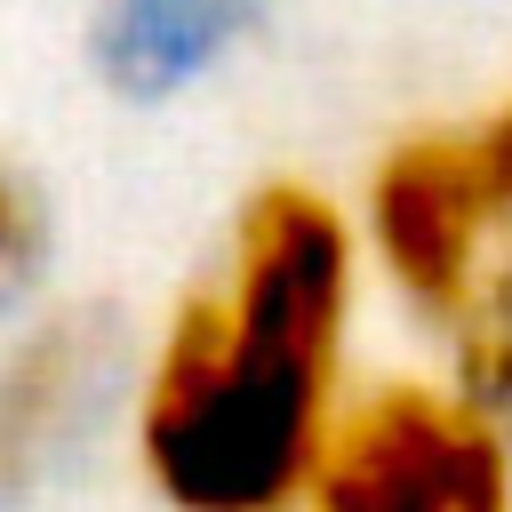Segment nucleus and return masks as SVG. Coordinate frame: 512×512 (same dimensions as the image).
<instances>
[{"instance_id": "obj_1", "label": "nucleus", "mask_w": 512, "mask_h": 512, "mask_svg": "<svg viewBox=\"0 0 512 512\" xmlns=\"http://www.w3.org/2000/svg\"><path fill=\"white\" fill-rule=\"evenodd\" d=\"M360 240L312 184H264L136 376V464L168 512H296L352 400Z\"/></svg>"}, {"instance_id": "obj_2", "label": "nucleus", "mask_w": 512, "mask_h": 512, "mask_svg": "<svg viewBox=\"0 0 512 512\" xmlns=\"http://www.w3.org/2000/svg\"><path fill=\"white\" fill-rule=\"evenodd\" d=\"M504 224H512V144L488 112L464 128L400 136L368 176L352 240H360V264H376L392 296L440 336L464 288L480 280L488 248L504 240Z\"/></svg>"}, {"instance_id": "obj_3", "label": "nucleus", "mask_w": 512, "mask_h": 512, "mask_svg": "<svg viewBox=\"0 0 512 512\" xmlns=\"http://www.w3.org/2000/svg\"><path fill=\"white\" fill-rule=\"evenodd\" d=\"M296 512H512L504 424L448 376H392L344 400Z\"/></svg>"}, {"instance_id": "obj_4", "label": "nucleus", "mask_w": 512, "mask_h": 512, "mask_svg": "<svg viewBox=\"0 0 512 512\" xmlns=\"http://www.w3.org/2000/svg\"><path fill=\"white\" fill-rule=\"evenodd\" d=\"M96 392H104V344L80 320L16 344V360L0 368V496L40 480L56 464V448L80 440Z\"/></svg>"}, {"instance_id": "obj_5", "label": "nucleus", "mask_w": 512, "mask_h": 512, "mask_svg": "<svg viewBox=\"0 0 512 512\" xmlns=\"http://www.w3.org/2000/svg\"><path fill=\"white\" fill-rule=\"evenodd\" d=\"M32 248H40V216H32V192L0 168V304L16 296V280L32 272Z\"/></svg>"}, {"instance_id": "obj_6", "label": "nucleus", "mask_w": 512, "mask_h": 512, "mask_svg": "<svg viewBox=\"0 0 512 512\" xmlns=\"http://www.w3.org/2000/svg\"><path fill=\"white\" fill-rule=\"evenodd\" d=\"M496 128H504V144H512V96H504V104H496Z\"/></svg>"}]
</instances>
